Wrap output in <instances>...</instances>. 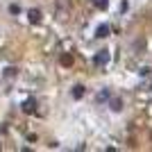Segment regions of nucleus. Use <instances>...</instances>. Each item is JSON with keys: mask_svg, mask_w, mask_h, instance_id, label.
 I'll return each mask as SVG.
<instances>
[{"mask_svg": "<svg viewBox=\"0 0 152 152\" xmlns=\"http://www.w3.org/2000/svg\"><path fill=\"white\" fill-rule=\"evenodd\" d=\"M93 64H95V66H107V64H109V50L98 52V55L93 57Z\"/></svg>", "mask_w": 152, "mask_h": 152, "instance_id": "obj_1", "label": "nucleus"}, {"mask_svg": "<svg viewBox=\"0 0 152 152\" xmlns=\"http://www.w3.org/2000/svg\"><path fill=\"white\" fill-rule=\"evenodd\" d=\"M109 109L116 111V114L123 111V100H121V98H109Z\"/></svg>", "mask_w": 152, "mask_h": 152, "instance_id": "obj_3", "label": "nucleus"}, {"mask_svg": "<svg viewBox=\"0 0 152 152\" xmlns=\"http://www.w3.org/2000/svg\"><path fill=\"white\" fill-rule=\"evenodd\" d=\"M20 107H23V111H25V114H34V111H37V100H34V98H27Z\"/></svg>", "mask_w": 152, "mask_h": 152, "instance_id": "obj_2", "label": "nucleus"}, {"mask_svg": "<svg viewBox=\"0 0 152 152\" xmlns=\"http://www.w3.org/2000/svg\"><path fill=\"white\" fill-rule=\"evenodd\" d=\"M82 95H84V86H75V89H73V98H75V100H80Z\"/></svg>", "mask_w": 152, "mask_h": 152, "instance_id": "obj_7", "label": "nucleus"}, {"mask_svg": "<svg viewBox=\"0 0 152 152\" xmlns=\"http://www.w3.org/2000/svg\"><path fill=\"white\" fill-rule=\"evenodd\" d=\"M98 100H109V91H100V93H98Z\"/></svg>", "mask_w": 152, "mask_h": 152, "instance_id": "obj_9", "label": "nucleus"}, {"mask_svg": "<svg viewBox=\"0 0 152 152\" xmlns=\"http://www.w3.org/2000/svg\"><path fill=\"white\" fill-rule=\"evenodd\" d=\"M91 2H93L98 9H107V7H109V0H91Z\"/></svg>", "mask_w": 152, "mask_h": 152, "instance_id": "obj_6", "label": "nucleus"}, {"mask_svg": "<svg viewBox=\"0 0 152 152\" xmlns=\"http://www.w3.org/2000/svg\"><path fill=\"white\" fill-rule=\"evenodd\" d=\"M27 18H30V23L37 25V23H41V12H39V9H30V12H27Z\"/></svg>", "mask_w": 152, "mask_h": 152, "instance_id": "obj_4", "label": "nucleus"}, {"mask_svg": "<svg viewBox=\"0 0 152 152\" xmlns=\"http://www.w3.org/2000/svg\"><path fill=\"white\" fill-rule=\"evenodd\" d=\"M95 37H98V39H104V37H109V25H100L98 30H95Z\"/></svg>", "mask_w": 152, "mask_h": 152, "instance_id": "obj_5", "label": "nucleus"}, {"mask_svg": "<svg viewBox=\"0 0 152 152\" xmlns=\"http://www.w3.org/2000/svg\"><path fill=\"white\" fill-rule=\"evenodd\" d=\"M61 64H64V66H70V64H73V57H70V55H64V57H61Z\"/></svg>", "mask_w": 152, "mask_h": 152, "instance_id": "obj_8", "label": "nucleus"}]
</instances>
